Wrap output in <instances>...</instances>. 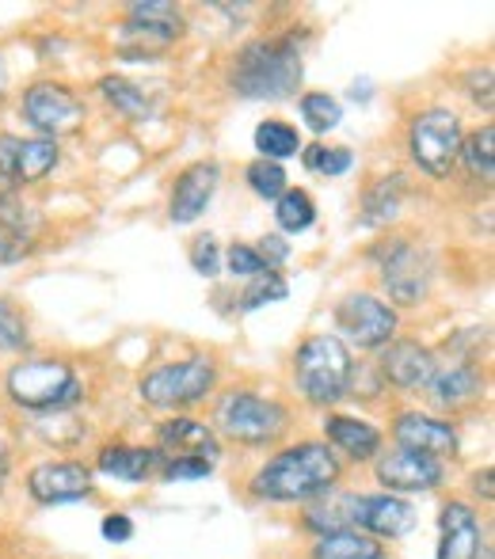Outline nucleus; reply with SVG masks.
I'll use <instances>...</instances> for the list:
<instances>
[{
	"mask_svg": "<svg viewBox=\"0 0 495 559\" xmlns=\"http://www.w3.org/2000/svg\"><path fill=\"white\" fill-rule=\"evenodd\" d=\"M217 427L229 442L271 445L286 435V407L279 400L256 396V392H229L217 404Z\"/></svg>",
	"mask_w": 495,
	"mask_h": 559,
	"instance_id": "20e7f679",
	"label": "nucleus"
},
{
	"mask_svg": "<svg viewBox=\"0 0 495 559\" xmlns=\"http://www.w3.org/2000/svg\"><path fill=\"white\" fill-rule=\"evenodd\" d=\"M104 537L107 540H119V545H122V540L133 537V522L126 514H107L104 518Z\"/></svg>",
	"mask_w": 495,
	"mask_h": 559,
	"instance_id": "a19ab883",
	"label": "nucleus"
},
{
	"mask_svg": "<svg viewBox=\"0 0 495 559\" xmlns=\"http://www.w3.org/2000/svg\"><path fill=\"white\" fill-rule=\"evenodd\" d=\"M465 156V168L473 171L476 179L492 183V168H495V130L484 126V130H473L469 138H461V153Z\"/></svg>",
	"mask_w": 495,
	"mask_h": 559,
	"instance_id": "c756f323",
	"label": "nucleus"
},
{
	"mask_svg": "<svg viewBox=\"0 0 495 559\" xmlns=\"http://www.w3.org/2000/svg\"><path fill=\"white\" fill-rule=\"evenodd\" d=\"M274 222H279L282 233H305L317 222V206L305 191H282L279 206H274Z\"/></svg>",
	"mask_w": 495,
	"mask_h": 559,
	"instance_id": "7c9ffc66",
	"label": "nucleus"
},
{
	"mask_svg": "<svg viewBox=\"0 0 495 559\" xmlns=\"http://www.w3.org/2000/svg\"><path fill=\"white\" fill-rule=\"evenodd\" d=\"M92 487H96V476H92V468H89V464H81V461L38 464V468L27 476L31 499L43 502V507H58V502L89 499Z\"/></svg>",
	"mask_w": 495,
	"mask_h": 559,
	"instance_id": "f8f14e48",
	"label": "nucleus"
},
{
	"mask_svg": "<svg viewBox=\"0 0 495 559\" xmlns=\"http://www.w3.org/2000/svg\"><path fill=\"white\" fill-rule=\"evenodd\" d=\"M27 346V320L20 317V309L8 301H0V350L12 354Z\"/></svg>",
	"mask_w": 495,
	"mask_h": 559,
	"instance_id": "c9c22d12",
	"label": "nucleus"
},
{
	"mask_svg": "<svg viewBox=\"0 0 495 559\" xmlns=\"http://www.w3.org/2000/svg\"><path fill=\"white\" fill-rule=\"evenodd\" d=\"M248 187L259 199H282V191H286V171L274 160H256V164H248Z\"/></svg>",
	"mask_w": 495,
	"mask_h": 559,
	"instance_id": "72a5a7b5",
	"label": "nucleus"
},
{
	"mask_svg": "<svg viewBox=\"0 0 495 559\" xmlns=\"http://www.w3.org/2000/svg\"><path fill=\"white\" fill-rule=\"evenodd\" d=\"M328 449H340L351 461H370L381 449V430L363 419H347V415H328L325 419Z\"/></svg>",
	"mask_w": 495,
	"mask_h": 559,
	"instance_id": "5701e85b",
	"label": "nucleus"
},
{
	"mask_svg": "<svg viewBox=\"0 0 495 559\" xmlns=\"http://www.w3.org/2000/svg\"><path fill=\"white\" fill-rule=\"evenodd\" d=\"M400 199H404V179L400 176H385L366 191L363 199V222L366 225H385L392 214H397Z\"/></svg>",
	"mask_w": 495,
	"mask_h": 559,
	"instance_id": "bb28decb",
	"label": "nucleus"
},
{
	"mask_svg": "<svg viewBox=\"0 0 495 559\" xmlns=\"http://www.w3.org/2000/svg\"><path fill=\"white\" fill-rule=\"evenodd\" d=\"M461 138H465L461 118L446 107H431L408 130V148H412V160L420 164V171H427L431 179H446L458 164Z\"/></svg>",
	"mask_w": 495,
	"mask_h": 559,
	"instance_id": "423d86ee",
	"label": "nucleus"
},
{
	"mask_svg": "<svg viewBox=\"0 0 495 559\" xmlns=\"http://www.w3.org/2000/svg\"><path fill=\"white\" fill-rule=\"evenodd\" d=\"M229 84L245 99H286L302 84V50L294 38H259L233 61Z\"/></svg>",
	"mask_w": 495,
	"mask_h": 559,
	"instance_id": "f03ea898",
	"label": "nucleus"
},
{
	"mask_svg": "<svg viewBox=\"0 0 495 559\" xmlns=\"http://www.w3.org/2000/svg\"><path fill=\"white\" fill-rule=\"evenodd\" d=\"M214 191H217V164H210V160L191 164V168L176 179V187H172V206H168L172 222H179V225L199 222V217L207 214Z\"/></svg>",
	"mask_w": 495,
	"mask_h": 559,
	"instance_id": "aec40b11",
	"label": "nucleus"
},
{
	"mask_svg": "<svg viewBox=\"0 0 495 559\" xmlns=\"http://www.w3.org/2000/svg\"><path fill=\"white\" fill-rule=\"evenodd\" d=\"M8 396L27 412H58L81 396V381L66 361H23L8 369Z\"/></svg>",
	"mask_w": 495,
	"mask_h": 559,
	"instance_id": "39448f33",
	"label": "nucleus"
},
{
	"mask_svg": "<svg viewBox=\"0 0 495 559\" xmlns=\"http://www.w3.org/2000/svg\"><path fill=\"white\" fill-rule=\"evenodd\" d=\"M484 537H481V518L469 502L450 499L438 518V559H476Z\"/></svg>",
	"mask_w": 495,
	"mask_h": 559,
	"instance_id": "f3484780",
	"label": "nucleus"
},
{
	"mask_svg": "<svg viewBox=\"0 0 495 559\" xmlns=\"http://www.w3.org/2000/svg\"><path fill=\"white\" fill-rule=\"evenodd\" d=\"M305 168L313 171H325V176H343V171L355 164V153L351 148H328V145H309L302 153Z\"/></svg>",
	"mask_w": 495,
	"mask_h": 559,
	"instance_id": "473e14b6",
	"label": "nucleus"
},
{
	"mask_svg": "<svg viewBox=\"0 0 495 559\" xmlns=\"http://www.w3.org/2000/svg\"><path fill=\"white\" fill-rule=\"evenodd\" d=\"M214 381H217L214 361L207 358L168 361V366L141 377V400L153 407H187L207 396L214 389Z\"/></svg>",
	"mask_w": 495,
	"mask_h": 559,
	"instance_id": "0eeeda50",
	"label": "nucleus"
},
{
	"mask_svg": "<svg viewBox=\"0 0 495 559\" xmlns=\"http://www.w3.org/2000/svg\"><path fill=\"white\" fill-rule=\"evenodd\" d=\"M309 559H389V548L358 530H343L313 540Z\"/></svg>",
	"mask_w": 495,
	"mask_h": 559,
	"instance_id": "b1692460",
	"label": "nucleus"
},
{
	"mask_svg": "<svg viewBox=\"0 0 495 559\" xmlns=\"http://www.w3.org/2000/svg\"><path fill=\"white\" fill-rule=\"evenodd\" d=\"M0 88H4V66H0Z\"/></svg>",
	"mask_w": 495,
	"mask_h": 559,
	"instance_id": "c03bdc74",
	"label": "nucleus"
},
{
	"mask_svg": "<svg viewBox=\"0 0 495 559\" xmlns=\"http://www.w3.org/2000/svg\"><path fill=\"white\" fill-rule=\"evenodd\" d=\"M282 297H286V282L274 271H267V274H259V278H251V286L240 294V309H259V305L282 301Z\"/></svg>",
	"mask_w": 495,
	"mask_h": 559,
	"instance_id": "f704fd0d",
	"label": "nucleus"
},
{
	"mask_svg": "<svg viewBox=\"0 0 495 559\" xmlns=\"http://www.w3.org/2000/svg\"><path fill=\"white\" fill-rule=\"evenodd\" d=\"M156 453L164 461H217L222 445H217L214 430L199 419H172L156 430Z\"/></svg>",
	"mask_w": 495,
	"mask_h": 559,
	"instance_id": "dca6fc26",
	"label": "nucleus"
},
{
	"mask_svg": "<svg viewBox=\"0 0 495 559\" xmlns=\"http://www.w3.org/2000/svg\"><path fill=\"white\" fill-rule=\"evenodd\" d=\"M256 148L263 153V160H286L302 148V138L290 122H279V118H267V122L256 126Z\"/></svg>",
	"mask_w": 495,
	"mask_h": 559,
	"instance_id": "cd10ccee",
	"label": "nucleus"
},
{
	"mask_svg": "<svg viewBox=\"0 0 495 559\" xmlns=\"http://www.w3.org/2000/svg\"><path fill=\"white\" fill-rule=\"evenodd\" d=\"M256 251H259V259L267 263V271H274V266H282L290 259V248H286V240H282V236H263Z\"/></svg>",
	"mask_w": 495,
	"mask_h": 559,
	"instance_id": "ea45409f",
	"label": "nucleus"
},
{
	"mask_svg": "<svg viewBox=\"0 0 495 559\" xmlns=\"http://www.w3.org/2000/svg\"><path fill=\"white\" fill-rule=\"evenodd\" d=\"M415 510L400 495H355V530L374 540H397L412 533Z\"/></svg>",
	"mask_w": 495,
	"mask_h": 559,
	"instance_id": "4468645a",
	"label": "nucleus"
},
{
	"mask_svg": "<svg viewBox=\"0 0 495 559\" xmlns=\"http://www.w3.org/2000/svg\"><path fill=\"white\" fill-rule=\"evenodd\" d=\"M431 389H435L438 404L453 407V404H465V400H473L476 392L484 389V377H481V369H476L473 361H458V366H450L446 373L431 377Z\"/></svg>",
	"mask_w": 495,
	"mask_h": 559,
	"instance_id": "a878e982",
	"label": "nucleus"
},
{
	"mask_svg": "<svg viewBox=\"0 0 495 559\" xmlns=\"http://www.w3.org/2000/svg\"><path fill=\"white\" fill-rule=\"evenodd\" d=\"M43 233V217L27 206L23 199H4L0 202V266L20 263L23 255H31Z\"/></svg>",
	"mask_w": 495,
	"mask_h": 559,
	"instance_id": "6ab92c4d",
	"label": "nucleus"
},
{
	"mask_svg": "<svg viewBox=\"0 0 495 559\" xmlns=\"http://www.w3.org/2000/svg\"><path fill=\"white\" fill-rule=\"evenodd\" d=\"M446 468L438 456L415 453V449H392L381 464H377V484L389 495H412V491H435L443 484Z\"/></svg>",
	"mask_w": 495,
	"mask_h": 559,
	"instance_id": "9b49d317",
	"label": "nucleus"
},
{
	"mask_svg": "<svg viewBox=\"0 0 495 559\" xmlns=\"http://www.w3.org/2000/svg\"><path fill=\"white\" fill-rule=\"evenodd\" d=\"M392 438H397L400 449H415V453L427 456H453L458 453V430L446 419H431V415L420 412H404L397 423H392Z\"/></svg>",
	"mask_w": 495,
	"mask_h": 559,
	"instance_id": "a211bd4d",
	"label": "nucleus"
},
{
	"mask_svg": "<svg viewBox=\"0 0 495 559\" xmlns=\"http://www.w3.org/2000/svg\"><path fill=\"white\" fill-rule=\"evenodd\" d=\"M58 168V141H23L4 133L0 138V176L12 183H38Z\"/></svg>",
	"mask_w": 495,
	"mask_h": 559,
	"instance_id": "2eb2a0df",
	"label": "nucleus"
},
{
	"mask_svg": "<svg viewBox=\"0 0 495 559\" xmlns=\"http://www.w3.org/2000/svg\"><path fill=\"white\" fill-rule=\"evenodd\" d=\"M23 118L35 126L38 133H46V141L69 138L84 126V104L66 88V84H31L23 92Z\"/></svg>",
	"mask_w": 495,
	"mask_h": 559,
	"instance_id": "6e6552de",
	"label": "nucleus"
},
{
	"mask_svg": "<svg viewBox=\"0 0 495 559\" xmlns=\"http://www.w3.org/2000/svg\"><path fill=\"white\" fill-rule=\"evenodd\" d=\"M302 118H305V126H309L313 133H328V130H335V126H340L343 107L335 104L328 92H305V96H302Z\"/></svg>",
	"mask_w": 495,
	"mask_h": 559,
	"instance_id": "2f4dec72",
	"label": "nucleus"
},
{
	"mask_svg": "<svg viewBox=\"0 0 495 559\" xmlns=\"http://www.w3.org/2000/svg\"><path fill=\"white\" fill-rule=\"evenodd\" d=\"M381 274H385V286H389L392 301L397 305H420L427 297L431 286V263L415 243L408 240H389L381 248Z\"/></svg>",
	"mask_w": 495,
	"mask_h": 559,
	"instance_id": "1a4fd4ad",
	"label": "nucleus"
},
{
	"mask_svg": "<svg viewBox=\"0 0 495 559\" xmlns=\"http://www.w3.org/2000/svg\"><path fill=\"white\" fill-rule=\"evenodd\" d=\"M469 92H473V99L484 107V111H492V73H488V69H484V73H473Z\"/></svg>",
	"mask_w": 495,
	"mask_h": 559,
	"instance_id": "79ce46f5",
	"label": "nucleus"
},
{
	"mask_svg": "<svg viewBox=\"0 0 495 559\" xmlns=\"http://www.w3.org/2000/svg\"><path fill=\"white\" fill-rule=\"evenodd\" d=\"M8 468H12V461H8V449L0 442V487H4V479H8Z\"/></svg>",
	"mask_w": 495,
	"mask_h": 559,
	"instance_id": "37998d69",
	"label": "nucleus"
},
{
	"mask_svg": "<svg viewBox=\"0 0 495 559\" xmlns=\"http://www.w3.org/2000/svg\"><path fill=\"white\" fill-rule=\"evenodd\" d=\"M335 320H340L343 335L363 346V350H377V346H385L392 338V332H397V312L370 294L343 297V301L335 305Z\"/></svg>",
	"mask_w": 495,
	"mask_h": 559,
	"instance_id": "9d476101",
	"label": "nucleus"
},
{
	"mask_svg": "<svg viewBox=\"0 0 495 559\" xmlns=\"http://www.w3.org/2000/svg\"><path fill=\"white\" fill-rule=\"evenodd\" d=\"M381 377L397 389H427L435 377V358L420 343H392L381 354Z\"/></svg>",
	"mask_w": 495,
	"mask_h": 559,
	"instance_id": "412c9836",
	"label": "nucleus"
},
{
	"mask_svg": "<svg viewBox=\"0 0 495 559\" xmlns=\"http://www.w3.org/2000/svg\"><path fill=\"white\" fill-rule=\"evenodd\" d=\"M305 530L328 537V533L355 530V495H335V499H313L305 507Z\"/></svg>",
	"mask_w": 495,
	"mask_h": 559,
	"instance_id": "393cba45",
	"label": "nucleus"
},
{
	"mask_svg": "<svg viewBox=\"0 0 495 559\" xmlns=\"http://www.w3.org/2000/svg\"><path fill=\"white\" fill-rule=\"evenodd\" d=\"M225 263H229V271L240 274V278H259V274H267V263L259 259V251L251 248V243H233Z\"/></svg>",
	"mask_w": 495,
	"mask_h": 559,
	"instance_id": "e433bc0d",
	"label": "nucleus"
},
{
	"mask_svg": "<svg viewBox=\"0 0 495 559\" xmlns=\"http://www.w3.org/2000/svg\"><path fill=\"white\" fill-rule=\"evenodd\" d=\"M294 381L309 404L328 407L340 396H347L351 381H355V358L335 335H313L297 346Z\"/></svg>",
	"mask_w": 495,
	"mask_h": 559,
	"instance_id": "7ed1b4c3",
	"label": "nucleus"
},
{
	"mask_svg": "<svg viewBox=\"0 0 495 559\" xmlns=\"http://www.w3.org/2000/svg\"><path fill=\"white\" fill-rule=\"evenodd\" d=\"M191 263L199 274H207V278H214L217 271H222V255H217V240L214 236H199L191 248Z\"/></svg>",
	"mask_w": 495,
	"mask_h": 559,
	"instance_id": "4c0bfd02",
	"label": "nucleus"
},
{
	"mask_svg": "<svg viewBox=\"0 0 495 559\" xmlns=\"http://www.w3.org/2000/svg\"><path fill=\"white\" fill-rule=\"evenodd\" d=\"M343 476V464L328 442H297L274 453L251 476L248 491L259 502H313L325 499Z\"/></svg>",
	"mask_w": 495,
	"mask_h": 559,
	"instance_id": "f257e3e1",
	"label": "nucleus"
},
{
	"mask_svg": "<svg viewBox=\"0 0 495 559\" xmlns=\"http://www.w3.org/2000/svg\"><path fill=\"white\" fill-rule=\"evenodd\" d=\"M214 472L210 461H164L161 456V476L164 479H202Z\"/></svg>",
	"mask_w": 495,
	"mask_h": 559,
	"instance_id": "58836bf2",
	"label": "nucleus"
},
{
	"mask_svg": "<svg viewBox=\"0 0 495 559\" xmlns=\"http://www.w3.org/2000/svg\"><path fill=\"white\" fill-rule=\"evenodd\" d=\"M99 472L111 479H126V484H145L153 472H161V453L145 445H104L99 449Z\"/></svg>",
	"mask_w": 495,
	"mask_h": 559,
	"instance_id": "4be33fe9",
	"label": "nucleus"
},
{
	"mask_svg": "<svg viewBox=\"0 0 495 559\" xmlns=\"http://www.w3.org/2000/svg\"><path fill=\"white\" fill-rule=\"evenodd\" d=\"M187 20L184 12H179L176 4H164V0H149V4H133L130 15H126V43L130 46H141V53L149 50H168L172 43H176L179 35H184Z\"/></svg>",
	"mask_w": 495,
	"mask_h": 559,
	"instance_id": "ddd939ff",
	"label": "nucleus"
},
{
	"mask_svg": "<svg viewBox=\"0 0 495 559\" xmlns=\"http://www.w3.org/2000/svg\"><path fill=\"white\" fill-rule=\"evenodd\" d=\"M99 92H104L107 104H111L115 111L133 118V122L149 118V96L138 88V84L126 81V76H104V81H99Z\"/></svg>",
	"mask_w": 495,
	"mask_h": 559,
	"instance_id": "c85d7f7f",
	"label": "nucleus"
}]
</instances>
